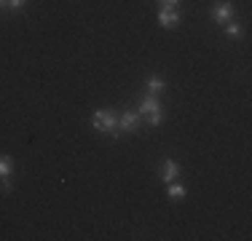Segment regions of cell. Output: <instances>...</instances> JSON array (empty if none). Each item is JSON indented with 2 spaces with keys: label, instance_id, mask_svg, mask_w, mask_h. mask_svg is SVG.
Returning a JSON list of instances; mask_svg holds the SVG:
<instances>
[{
  "label": "cell",
  "instance_id": "11",
  "mask_svg": "<svg viewBox=\"0 0 252 241\" xmlns=\"http://www.w3.org/2000/svg\"><path fill=\"white\" fill-rule=\"evenodd\" d=\"M161 120H164V107H161V110H153L151 116H148V123L151 126H158Z\"/></svg>",
  "mask_w": 252,
  "mask_h": 241
},
{
  "label": "cell",
  "instance_id": "8",
  "mask_svg": "<svg viewBox=\"0 0 252 241\" xmlns=\"http://www.w3.org/2000/svg\"><path fill=\"white\" fill-rule=\"evenodd\" d=\"M14 174V158L11 155H0V180L11 177Z\"/></svg>",
  "mask_w": 252,
  "mask_h": 241
},
{
  "label": "cell",
  "instance_id": "1",
  "mask_svg": "<svg viewBox=\"0 0 252 241\" xmlns=\"http://www.w3.org/2000/svg\"><path fill=\"white\" fill-rule=\"evenodd\" d=\"M92 126L99 131V134H110V137H118V113L116 110H97L92 118Z\"/></svg>",
  "mask_w": 252,
  "mask_h": 241
},
{
  "label": "cell",
  "instance_id": "15",
  "mask_svg": "<svg viewBox=\"0 0 252 241\" xmlns=\"http://www.w3.org/2000/svg\"><path fill=\"white\" fill-rule=\"evenodd\" d=\"M5 3H8V0H0V8H5Z\"/></svg>",
  "mask_w": 252,
  "mask_h": 241
},
{
  "label": "cell",
  "instance_id": "3",
  "mask_svg": "<svg viewBox=\"0 0 252 241\" xmlns=\"http://www.w3.org/2000/svg\"><path fill=\"white\" fill-rule=\"evenodd\" d=\"M212 19L218 22V24L231 22V19H233V5L228 3V0H223V3H218V5L212 8Z\"/></svg>",
  "mask_w": 252,
  "mask_h": 241
},
{
  "label": "cell",
  "instance_id": "4",
  "mask_svg": "<svg viewBox=\"0 0 252 241\" xmlns=\"http://www.w3.org/2000/svg\"><path fill=\"white\" fill-rule=\"evenodd\" d=\"M153 110H161V102H158V96H153V94H145L140 99V107H137V113H140V118H148Z\"/></svg>",
  "mask_w": 252,
  "mask_h": 241
},
{
  "label": "cell",
  "instance_id": "5",
  "mask_svg": "<svg viewBox=\"0 0 252 241\" xmlns=\"http://www.w3.org/2000/svg\"><path fill=\"white\" fill-rule=\"evenodd\" d=\"M177 177H180V164H177V161H172V158H166L164 164H161V180L169 185V182H175Z\"/></svg>",
  "mask_w": 252,
  "mask_h": 241
},
{
  "label": "cell",
  "instance_id": "12",
  "mask_svg": "<svg viewBox=\"0 0 252 241\" xmlns=\"http://www.w3.org/2000/svg\"><path fill=\"white\" fill-rule=\"evenodd\" d=\"M25 3H27V0H8V3H5V8H11V11H22V8H25Z\"/></svg>",
  "mask_w": 252,
  "mask_h": 241
},
{
  "label": "cell",
  "instance_id": "6",
  "mask_svg": "<svg viewBox=\"0 0 252 241\" xmlns=\"http://www.w3.org/2000/svg\"><path fill=\"white\" fill-rule=\"evenodd\" d=\"M158 22H161V27L175 30L177 24H180V14H177V8H161V11H158Z\"/></svg>",
  "mask_w": 252,
  "mask_h": 241
},
{
  "label": "cell",
  "instance_id": "14",
  "mask_svg": "<svg viewBox=\"0 0 252 241\" xmlns=\"http://www.w3.org/2000/svg\"><path fill=\"white\" fill-rule=\"evenodd\" d=\"M158 3H161V8H177L180 0H158Z\"/></svg>",
  "mask_w": 252,
  "mask_h": 241
},
{
  "label": "cell",
  "instance_id": "10",
  "mask_svg": "<svg viewBox=\"0 0 252 241\" xmlns=\"http://www.w3.org/2000/svg\"><path fill=\"white\" fill-rule=\"evenodd\" d=\"M225 32H228V38H239V35H242V24L239 22H225Z\"/></svg>",
  "mask_w": 252,
  "mask_h": 241
},
{
  "label": "cell",
  "instance_id": "7",
  "mask_svg": "<svg viewBox=\"0 0 252 241\" xmlns=\"http://www.w3.org/2000/svg\"><path fill=\"white\" fill-rule=\"evenodd\" d=\"M164 86H166V83L161 81L158 75H151V78L145 81V89H148V94H153V96H158L161 91H164Z\"/></svg>",
  "mask_w": 252,
  "mask_h": 241
},
{
  "label": "cell",
  "instance_id": "9",
  "mask_svg": "<svg viewBox=\"0 0 252 241\" xmlns=\"http://www.w3.org/2000/svg\"><path fill=\"white\" fill-rule=\"evenodd\" d=\"M166 196H169L172 201H183V198H185V185L169 182V190H166Z\"/></svg>",
  "mask_w": 252,
  "mask_h": 241
},
{
  "label": "cell",
  "instance_id": "13",
  "mask_svg": "<svg viewBox=\"0 0 252 241\" xmlns=\"http://www.w3.org/2000/svg\"><path fill=\"white\" fill-rule=\"evenodd\" d=\"M0 188H3L5 193H11V190H14V180H11V177H5V180H0Z\"/></svg>",
  "mask_w": 252,
  "mask_h": 241
},
{
  "label": "cell",
  "instance_id": "2",
  "mask_svg": "<svg viewBox=\"0 0 252 241\" xmlns=\"http://www.w3.org/2000/svg\"><path fill=\"white\" fill-rule=\"evenodd\" d=\"M140 113L137 110H124L118 113V131H129V134H134V131H140Z\"/></svg>",
  "mask_w": 252,
  "mask_h": 241
}]
</instances>
